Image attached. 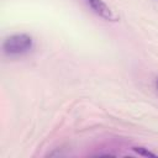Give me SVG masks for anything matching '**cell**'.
I'll return each mask as SVG.
<instances>
[{
  "label": "cell",
  "instance_id": "obj_1",
  "mask_svg": "<svg viewBox=\"0 0 158 158\" xmlns=\"http://www.w3.org/2000/svg\"><path fill=\"white\" fill-rule=\"evenodd\" d=\"M32 37L26 33H16L5 38L2 42V49L9 56H19L28 52L32 48Z\"/></svg>",
  "mask_w": 158,
  "mask_h": 158
},
{
  "label": "cell",
  "instance_id": "obj_2",
  "mask_svg": "<svg viewBox=\"0 0 158 158\" xmlns=\"http://www.w3.org/2000/svg\"><path fill=\"white\" fill-rule=\"evenodd\" d=\"M85 1L90 6V9L96 15H99L100 17H102L105 20H109V21H115L116 20V16L112 12V10L102 0H85Z\"/></svg>",
  "mask_w": 158,
  "mask_h": 158
},
{
  "label": "cell",
  "instance_id": "obj_3",
  "mask_svg": "<svg viewBox=\"0 0 158 158\" xmlns=\"http://www.w3.org/2000/svg\"><path fill=\"white\" fill-rule=\"evenodd\" d=\"M132 149H133L136 153H138L139 156H144V157H157L154 153L149 152L148 149H146V148H143V147H132Z\"/></svg>",
  "mask_w": 158,
  "mask_h": 158
},
{
  "label": "cell",
  "instance_id": "obj_4",
  "mask_svg": "<svg viewBox=\"0 0 158 158\" xmlns=\"http://www.w3.org/2000/svg\"><path fill=\"white\" fill-rule=\"evenodd\" d=\"M156 88L158 89V78H157V80H156Z\"/></svg>",
  "mask_w": 158,
  "mask_h": 158
}]
</instances>
